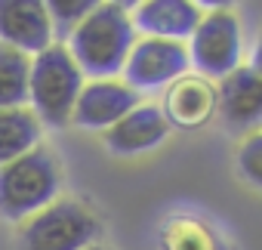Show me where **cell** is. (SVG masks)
Masks as SVG:
<instances>
[{
  "label": "cell",
  "instance_id": "1",
  "mask_svg": "<svg viewBox=\"0 0 262 250\" xmlns=\"http://www.w3.org/2000/svg\"><path fill=\"white\" fill-rule=\"evenodd\" d=\"M136 28L123 4H96L93 13L65 40L71 59L90 80H108L123 71V62L136 44Z\"/></svg>",
  "mask_w": 262,
  "mask_h": 250
},
{
  "label": "cell",
  "instance_id": "2",
  "mask_svg": "<svg viewBox=\"0 0 262 250\" xmlns=\"http://www.w3.org/2000/svg\"><path fill=\"white\" fill-rule=\"evenodd\" d=\"M62 192V167L56 152L37 145L0 167V216L25 222L50 207Z\"/></svg>",
  "mask_w": 262,
  "mask_h": 250
},
{
  "label": "cell",
  "instance_id": "3",
  "mask_svg": "<svg viewBox=\"0 0 262 250\" xmlns=\"http://www.w3.org/2000/svg\"><path fill=\"white\" fill-rule=\"evenodd\" d=\"M83 71L71 59L65 44H53L43 53L31 56L28 71V108L34 117L50 127H65L71 123L77 96L83 90Z\"/></svg>",
  "mask_w": 262,
  "mask_h": 250
},
{
  "label": "cell",
  "instance_id": "4",
  "mask_svg": "<svg viewBox=\"0 0 262 250\" xmlns=\"http://www.w3.org/2000/svg\"><path fill=\"white\" fill-rule=\"evenodd\" d=\"M102 235V222L90 204L56 198L19 228V250H90Z\"/></svg>",
  "mask_w": 262,
  "mask_h": 250
},
{
  "label": "cell",
  "instance_id": "5",
  "mask_svg": "<svg viewBox=\"0 0 262 250\" xmlns=\"http://www.w3.org/2000/svg\"><path fill=\"white\" fill-rule=\"evenodd\" d=\"M188 50V65L194 68V74L207 77V80H222L231 71L241 68L244 59V28L237 13L225 10V7H213L201 16L194 34L185 44Z\"/></svg>",
  "mask_w": 262,
  "mask_h": 250
},
{
  "label": "cell",
  "instance_id": "6",
  "mask_svg": "<svg viewBox=\"0 0 262 250\" xmlns=\"http://www.w3.org/2000/svg\"><path fill=\"white\" fill-rule=\"evenodd\" d=\"M188 50L185 44L176 40H161V37H136L123 62V84L133 87L139 96L142 93H158L176 84L179 77L188 74Z\"/></svg>",
  "mask_w": 262,
  "mask_h": 250
},
{
  "label": "cell",
  "instance_id": "7",
  "mask_svg": "<svg viewBox=\"0 0 262 250\" xmlns=\"http://www.w3.org/2000/svg\"><path fill=\"white\" fill-rule=\"evenodd\" d=\"M139 93L133 87H126L123 80L117 77H108V80H86L80 96H77V105H74V114H71V123L80 130H96V133H105L111 130L120 117H126L139 105Z\"/></svg>",
  "mask_w": 262,
  "mask_h": 250
},
{
  "label": "cell",
  "instance_id": "8",
  "mask_svg": "<svg viewBox=\"0 0 262 250\" xmlns=\"http://www.w3.org/2000/svg\"><path fill=\"white\" fill-rule=\"evenodd\" d=\"M0 44L28 59L56 44L47 4L40 0H0Z\"/></svg>",
  "mask_w": 262,
  "mask_h": 250
},
{
  "label": "cell",
  "instance_id": "9",
  "mask_svg": "<svg viewBox=\"0 0 262 250\" xmlns=\"http://www.w3.org/2000/svg\"><path fill=\"white\" fill-rule=\"evenodd\" d=\"M161 111L167 117L170 127L179 130H198L219 114V96L213 80L201 77V74H185L176 84H170L164 90V102Z\"/></svg>",
  "mask_w": 262,
  "mask_h": 250
},
{
  "label": "cell",
  "instance_id": "10",
  "mask_svg": "<svg viewBox=\"0 0 262 250\" xmlns=\"http://www.w3.org/2000/svg\"><path fill=\"white\" fill-rule=\"evenodd\" d=\"M167 136H170V123H167L161 105H155V102H139L126 117H120L111 130L102 133L105 149L111 155H123V158L151 152Z\"/></svg>",
  "mask_w": 262,
  "mask_h": 250
},
{
  "label": "cell",
  "instance_id": "11",
  "mask_svg": "<svg viewBox=\"0 0 262 250\" xmlns=\"http://www.w3.org/2000/svg\"><path fill=\"white\" fill-rule=\"evenodd\" d=\"M201 16L204 10L191 0H142L129 13L139 37H161V40H176V44H185L194 34Z\"/></svg>",
  "mask_w": 262,
  "mask_h": 250
},
{
  "label": "cell",
  "instance_id": "12",
  "mask_svg": "<svg viewBox=\"0 0 262 250\" xmlns=\"http://www.w3.org/2000/svg\"><path fill=\"white\" fill-rule=\"evenodd\" d=\"M219 96V114L234 130H253L262 120V74H256L250 65H241L216 87Z\"/></svg>",
  "mask_w": 262,
  "mask_h": 250
},
{
  "label": "cell",
  "instance_id": "13",
  "mask_svg": "<svg viewBox=\"0 0 262 250\" xmlns=\"http://www.w3.org/2000/svg\"><path fill=\"white\" fill-rule=\"evenodd\" d=\"M40 136H43V123L34 117L28 105L0 108V167L37 149Z\"/></svg>",
  "mask_w": 262,
  "mask_h": 250
},
{
  "label": "cell",
  "instance_id": "14",
  "mask_svg": "<svg viewBox=\"0 0 262 250\" xmlns=\"http://www.w3.org/2000/svg\"><path fill=\"white\" fill-rule=\"evenodd\" d=\"M158 244H161V250H228L225 238L207 219H198L188 213L170 216L161 225Z\"/></svg>",
  "mask_w": 262,
  "mask_h": 250
},
{
  "label": "cell",
  "instance_id": "15",
  "mask_svg": "<svg viewBox=\"0 0 262 250\" xmlns=\"http://www.w3.org/2000/svg\"><path fill=\"white\" fill-rule=\"evenodd\" d=\"M28 71L31 59L7 44H0V108L28 105Z\"/></svg>",
  "mask_w": 262,
  "mask_h": 250
},
{
  "label": "cell",
  "instance_id": "16",
  "mask_svg": "<svg viewBox=\"0 0 262 250\" xmlns=\"http://www.w3.org/2000/svg\"><path fill=\"white\" fill-rule=\"evenodd\" d=\"M93 7H96V0H50L47 13H50V22H53L56 44H65L71 37V31L93 13Z\"/></svg>",
  "mask_w": 262,
  "mask_h": 250
},
{
  "label": "cell",
  "instance_id": "17",
  "mask_svg": "<svg viewBox=\"0 0 262 250\" xmlns=\"http://www.w3.org/2000/svg\"><path fill=\"white\" fill-rule=\"evenodd\" d=\"M237 173L250 185L262 189V130H250L241 139V145H237Z\"/></svg>",
  "mask_w": 262,
  "mask_h": 250
},
{
  "label": "cell",
  "instance_id": "18",
  "mask_svg": "<svg viewBox=\"0 0 262 250\" xmlns=\"http://www.w3.org/2000/svg\"><path fill=\"white\" fill-rule=\"evenodd\" d=\"M250 68H253L256 74H262V31H259V37H256V44H253V62H250Z\"/></svg>",
  "mask_w": 262,
  "mask_h": 250
},
{
  "label": "cell",
  "instance_id": "19",
  "mask_svg": "<svg viewBox=\"0 0 262 250\" xmlns=\"http://www.w3.org/2000/svg\"><path fill=\"white\" fill-rule=\"evenodd\" d=\"M90 250H99V247H90Z\"/></svg>",
  "mask_w": 262,
  "mask_h": 250
}]
</instances>
